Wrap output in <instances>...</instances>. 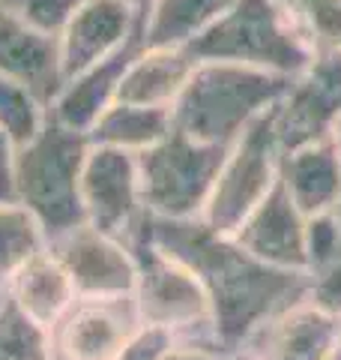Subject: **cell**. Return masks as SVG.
<instances>
[{
  "label": "cell",
  "mask_w": 341,
  "mask_h": 360,
  "mask_svg": "<svg viewBox=\"0 0 341 360\" xmlns=\"http://www.w3.org/2000/svg\"><path fill=\"white\" fill-rule=\"evenodd\" d=\"M87 153V132H75L51 117H45L42 129L15 150L18 205L33 213L48 240L87 222L81 205Z\"/></svg>",
  "instance_id": "1"
},
{
  "label": "cell",
  "mask_w": 341,
  "mask_h": 360,
  "mask_svg": "<svg viewBox=\"0 0 341 360\" xmlns=\"http://www.w3.org/2000/svg\"><path fill=\"white\" fill-rule=\"evenodd\" d=\"M135 156L147 213L162 219H189L210 201L213 177L222 165L219 144H201L180 129H170L159 144Z\"/></svg>",
  "instance_id": "2"
},
{
  "label": "cell",
  "mask_w": 341,
  "mask_h": 360,
  "mask_svg": "<svg viewBox=\"0 0 341 360\" xmlns=\"http://www.w3.org/2000/svg\"><path fill=\"white\" fill-rule=\"evenodd\" d=\"M144 328L135 295L75 297L48 328L51 360H117Z\"/></svg>",
  "instance_id": "3"
},
{
  "label": "cell",
  "mask_w": 341,
  "mask_h": 360,
  "mask_svg": "<svg viewBox=\"0 0 341 360\" xmlns=\"http://www.w3.org/2000/svg\"><path fill=\"white\" fill-rule=\"evenodd\" d=\"M81 205L93 229L129 243L147 213L138 184V156L120 148L90 144L81 172Z\"/></svg>",
  "instance_id": "4"
},
{
  "label": "cell",
  "mask_w": 341,
  "mask_h": 360,
  "mask_svg": "<svg viewBox=\"0 0 341 360\" xmlns=\"http://www.w3.org/2000/svg\"><path fill=\"white\" fill-rule=\"evenodd\" d=\"M48 250L66 267L78 297H120L135 295L138 264L129 250L111 234H102L90 222L48 240Z\"/></svg>",
  "instance_id": "5"
},
{
  "label": "cell",
  "mask_w": 341,
  "mask_h": 360,
  "mask_svg": "<svg viewBox=\"0 0 341 360\" xmlns=\"http://www.w3.org/2000/svg\"><path fill=\"white\" fill-rule=\"evenodd\" d=\"M141 27L144 18L123 0H81L57 37L63 82L129 45Z\"/></svg>",
  "instance_id": "6"
},
{
  "label": "cell",
  "mask_w": 341,
  "mask_h": 360,
  "mask_svg": "<svg viewBox=\"0 0 341 360\" xmlns=\"http://www.w3.org/2000/svg\"><path fill=\"white\" fill-rule=\"evenodd\" d=\"M138 51H141V33L129 45H123L120 51H114L111 58L99 60L90 70L63 82V87L57 90V96L48 105V117L75 132H90L96 127V120L117 103L120 82Z\"/></svg>",
  "instance_id": "7"
},
{
  "label": "cell",
  "mask_w": 341,
  "mask_h": 360,
  "mask_svg": "<svg viewBox=\"0 0 341 360\" xmlns=\"http://www.w3.org/2000/svg\"><path fill=\"white\" fill-rule=\"evenodd\" d=\"M0 75L25 84L48 108L63 87L57 37H45L0 9Z\"/></svg>",
  "instance_id": "8"
},
{
  "label": "cell",
  "mask_w": 341,
  "mask_h": 360,
  "mask_svg": "<svg viewBox=\"0 0 341 360\" xmlns=\"http://www.w3.org/2000/svg\"><path fill=\"white\" fill-rule=\"evenodd\" d=\"M198 60L186 49H144L135 54L120 82L117 103L170 108L195 72Z\"/></svg>",
  "instance_id": "9"
},
{
  "label": "cell",
  "mask_w": 341,
  "mask_h": 360,
  "mask_svg": "<svg viewBox=\"0 0 341 360\" xmlns=\"http://www.w3.org/2000/svg\"><path fill=\"white\" fill-rule=\"evenodd\" d=\"M4 291L30 315L33 321H39L42 328H51L57 321V315L78 297L66 267L57 262V255L48 250V246L33 255L30 262L21 264L15 274L9 276Z\"/></svg>",
  "instance_id": "10"
},
{
  "label": "cell",
  "mask_w": 341,
  "mask_h": 360,
  "mask_svg": "<svg viewBox=\"0 0 341 360\" xmlns=\"http://www.w3.org/2000/svg\"><path fill=\"white\" fill-rule=\"evenodd\" d=\"M170 129H174L170 108L114 103L105 115L96 120V127L87 132V139H90V144H105V148L141 153L162 141Z\"/></svg>",
  "instance_id": "11"
},
{
  "label": "cell",
  "mask_w": 341,
  "mask_h": 360,
  "mask_svg": "<svg viewBox=\"0 0 341 360\" xmlns=\"http://www.w3.org/2000/svg\"><path fill=\"white\" fill-rule=\"evenodd\" d=\"M48 246L42 225L21 205H0V295L15 270Z\"/></svg>",
  "instance_id": "12"
},
{
  "label": "cell",
  "mask_w": 341,
  "mask_h": 360,
  "mask_svg": "<svg viewBox=\"0 0 341 360\" xmlns=\"http://www.w3.org/2000/svg\"><path fill=\"white\" fill-rule=\"evenodd\" d=\"M0 360H51L48 328L33 321L6 291L0 295Z\"/></svg>",
  "instance_id": "13"
},
{
  "label": "cell",
  "mask_w": 341,
  "mask_h": 360,
  "mask_svg": "<svg viewBox=\"0 0 341 360\" xmlns=\"http://www.w3.org/2000/svg\"><path fill=\"white\" fill-rule=\"evenodd\" d=\"M45 117H48V108L25 84L0 75V129L15 141V148L42 129Z\"/></svg>",
  "instance_id": "14"
},
{
  "label": "cell",
  "mask_w": 341,
  "mask_h": 360,
  "mask_svg": "<svg viewBox=\"0 0 341 360\" xmlns=\"http://www.w3.org/2000/svg\"><path fill=\"white\" fill-rule=\"evenodd\" d=\"M78 6H81V0H0L4 13L15 15L45 37H60V30Z\"/></svg>",
  "instance_id": "15"
},
{
  "label": "cell",
  "mask_w": 341,
  "mask_h": 360,
  "mask_svg": "<svg viewBox=\"0 0 341 360\" xmlns=\"http://www.w3.org/2000/svg\"><path fill=\"white\" fill-rule=\"evenodd\" d=\"M170 342H174V333H168L162 328H144L123 348V354L117 360H159V354H162Z\"/></svg>",
  "instance_id": "16"
},
{
  "label": "cell",
  "mask_w": 341,
  "mask_h": 360,
  "mask_svg": "<svg viewBox=\"0 0 341 360\" xmlns=\"http://www.w3.org/2000/svg\"><path fill=\"white\" fill-rule=\"evenodd\" d=\"M15 141L0 129V205H18L15 189Z\"/></svg>",
  "instance_id": "17"
},
{
  "label": "cell",
  "mask_w": 341,
  "mask_h": 360,
  "mask_svg": "<svg viewBox=\"0 0 341 360\" xmlns=\"http://www.w3.org/2000/svg\"><path fill=\"white\" fill-rule=\"evenodd\" d=\"M159 360H219L213 352H207V348H201V345H192V342H186V345H174L170 342L162 354H159Z\"/></svg>",
  "instance_id": "18"
},
{
  "label": "cell",
  "mask_w": 341,
  "mask_h": 360,
  "mask_svg": "<svg viewBox=\"0 0 341 360\" xmlns=\"http://www.w3.org/2000/svg\"><path fill=\"white\" fill-rule=\"evenodd\" d=\"M123 4H129L132 9H135V13H138L141 18L147 15V9H150V4H153V0H123Z\"/></svg>",
  "instance_id": "19"
}]
</instances>
